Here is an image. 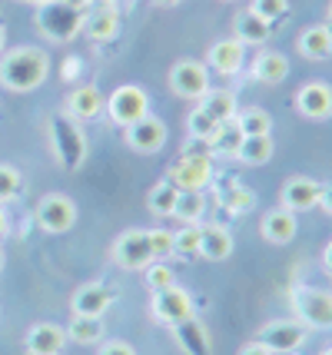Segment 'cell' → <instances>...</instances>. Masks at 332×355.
Wrapping results in <instances>:
<instances>
[{
    "label": "cell",
    "instance_id": "6da1fadb",
    "mask_svg": "<svg viewBox=\"0 0 332 355\" xmlns=\"http://www.w3.org/2000/svg\"><path fill=\"white\" fill-rule=\"evenodd\" d=\"M50 73V57L40 46H17L0 57V83L14 93L37 90Z\"/></svg>",
    "mask_w": 332,
    "mask_h": 355
},
{
    "label": "cell",
    "instance_id": "7a4b0ae2",
    "mask_svg": "<svg viewBox=\"0 0 332 355\" xmlns=\"http://www.w3.org/2000/svg\"><path fill=\"white\" fill-rule=\"evenodd\" d=\"M50 143H53V156H57V163L64 170L73 173L83 166V159H87V133H83V126L73 116L57 113L50 120Z\"/></svg>",
    "mask_w": 332,
    "mask_h": 355
},
{
    "label": "cell",
    "instance_id": "3957f363",
    "mask_svg": "<svg viewBox=\"0 0 332 355\" xmlns=\"http://www.w3.org/2000/svg\"><path fill=\"white\" fill-rule=\"evenodd\" d=\"M37 27L53 44H70L83 27V14L67 7L64 0H47V3L37 7Z\"/></svg>",
    "mask_w": 332,
    "mask_h": 355
},
{
    "label": "cell",
    "instance_id": "277c9868",
    "mask_svg": "<svg viewBox=\"0 0 332 355\" xmlns=\"http://www.w3.org/2000/svg\"><path fill=\"white\" fill-rule=\"evenodd\" d=\"M292 312L299 315L302 325L313 329H332V293L326 289H309V286H296L289 293Z\"/></svg>",
    "mask_w": 332,
    "mask_h": 355
},
{
    "label": "cell",
    "instance_id": "5b68a950",
    "mask_svg": "<svg viewBox=\"0 0 332 355\" xmlns=\"http://www.w3.org/2000/svg\"><path fill=\"white\" fill-rule=\"evenodd\" d=\"M107 116H110L116 126H133L137 120H143L146 113H150V96L143 87H133V83H123V87H116V90L107 96Z\"/></svg>",
    "mask_w": 332,
    "mask_h": 355
},
{
    "label": "cell",
    "instance_id": "8992f818",
    "mask_svg": "<svg viewBox=\"0 0 332 355\" xmlns=\"http://www.w3.org/2000/svg\"><path fill=\"white\" fill-rule=\"evenodd\" d=\"M166 180H170L180 193H203L206 186L213 183V163H209V156H203V153H186L170 166Z\"/></svg>",
    "mask_w": 332,
    "mask_h": 355
},
{
    "label": "cell",
    "instance_id": "52a82bcc",
    "mask_svg": "<svg viewBox=\"0 0 332 355\" xmlns=\"http://www.w3.org/2000/svg\"><path fill=\"white\" fill-rule=\"evenodd\" d=\"M33 219H37V226L44 232H53V236L70 232L73 223H77V202L70 196H64V193H47L44 200L37 202Z\"/></svg>",
    "mask_w": 332,
    "mask_h": 355
},
{
    "label": "cell",
    "instance_id": "ba28073f",
    "mask_svg": "<svg viewBox=\"0 0 332 355\" xmlns=\"http://www.w3.org/2000/svg\"><path fill=\"white\" fill-rule=\"evenodd\" d=\"M256 342L266 345L269 352L286 355V352H299L306 345V325L292 322V319H276V322H266L259 332H256Z\"/></svg>",
    "mask_w": 332,
    "mask_h": 355
},
{
    "label": "cell",
    "instance_id": "9c48e42d",
    "mask_svg": "<svg viewBox=\"0 0 332 355\" xmlns=\"http://www.w3.org/2000/svg\"><path fill=\"white\" fill-rule=\"evenodd\" d=\"M170 90L183 100H203L209 93V67L200 60H176L170 70Z\"/></svg>",
    "mask_w": 332,
    "mask_h": 355
},
{
    "label": "cell",
    "instance_id": "30bf717a",
    "mask_svg": "<svg viewBox=\"0 0 332 355\" xmlns=\"http://www.w3.org/2000/svg\"><path fill=\"white\" fill-rule=\"evenodd\" d=\"M113 263L127 272H143L146 266L153 263V252H150V239L146 230H127L116 243H113Z\"/></svg>",
    "mask_w": 332,
    "mask_h": 355
},
{
    "label": "cell",
    "instance_id": "8fae6325",
    "mask_svg": "<svg viewBox=\"0 0 332 355\" xmlns=\"http://www.w3.org/2000/svg\"><path fill=\"white\" fill-rule=\"evenodd\" d=\"M150 312H153V319L163 325H180L193 315V295L186 293V289H180V286L159 289V293H153Z\"/></svg>",
    "mask_w": 332,
    "mask_h": 355
},
{
    "label": "cell",
    "instance_id": "7c38bea8",
    "mask_svg": "<svg viewBox=\"0 0 332 355\" xmlns=\"http://www.w3.org/2000/svg\"><path fill=\"white\" fill-rule=\"evenodd\" d=\"M319 196H322V183L309 180V176H292L279 193V206L289 213H306V209H316Z\"/></svg>",
    "mask_w": 332,
    "mask_h": 355
},
{
    "label": "cell",
    "instance_id": "4fadbf2b",
    "mask_svg": "<svg viewBox=\"0 0 332 355\" xmlns=\"http://www.w3.org/2000/svg\"><path fill=\"white\" fill-rule=\"evenodd\" d=\"M166 143V123L159 116H143L133 126H127V146L133 153H157L159 146Z\"/></svg>",
    "mask_w": 332,
    "mask_h": 355
},
{
    "label": "cell",
    "instance_id": "5bb4252c",
    "mask_svg": "<svg viewBox=\"0 0 332 355\" xmlns=\"http://www.w3.org/2000/svg\"><path fill=\"white\" fill-rule=\"evenodd\" d=\"M113 299H116V293L107 282H87L73 293L70 309H73V315H103L113 306Z\"/></svg>",
    "mask_w": 332,
    "mask_h": 355
},
{
    "label": "cell",
    "instance_id": "9a60e30c",
    "mask_svg": "<svg viewBox=\"0 0 332 355\" xmlns=\"http://www.w3.org/2000/svg\"><path fill=\"white\" fill-rule=\"evenodd\" d=\"M243 63H246V46L239 44L236 37L216 40V44L209 46V53H206V67L222 73V77H236L239 70H243Z\"/></svg>",
    "mask_w": 332,
    "mask_h": 355
},
{
    "label": "cell",
    "instance_id": "2e32d148",
    "mask_svg": "<svg viewBox=\"0 0 332 355\" xmlns=\"http://www.w3.org/2000/svg\"><path fill=\"white\" fill-rule=\"evenodd\" d=\"M296 110L309 120H329L332 116V87L322 83V80H313L306 83L299 93H296Z\"/></svg>",
    "mask_w": 332,
    "mask_h": 355
},
{
    "label": "cell",
    "instance_id": "e0dca14e",
    "mask_svg": "<svg viewBox=\"0 0 332 355\" xmlns=\"http://www.w3.org/2000/svg\"><path fill=\"white\" fill-rule=\"evenodd\" d=\"M80 31L87 33L90 40H96V44L113 40V37L120 33V14H116V7H113V3L90 7V10L83 14V27H80Z\"/></svg>",
    "mask_w": 332,
    "mask_h": 355
},
{
    "label": "cell",
    "instance_id": "ac0fdd59",
    "mask_svg": "<svg viewBox=\"0 0 332 355\" xmlns=\"http://www.w3.org/2000/svg\"><path fill=\"white\" fill-rule=\"evenodd\" d=\"M107 107V96L96 90L94 83H83L77 90H70L67 96V116H73L77 123H87V120H96Z\"/></svg>",
    "mask_w": 332,
    "mask_h": 355
},
{
    "label": "cell",
    "instance_id": "d6986e66",
    "mask_svg": "<svg viewBox=\"0 0 332 355\" xmlns=\"http://www.w3.org/2000/svg\"><path fill=\"white\" fill-rule=\"evenodd\" d=\"M67 329L57 322H37L27 332V355H60L67 349Z\"/></svg>",
    "mask_w": 332,
    "mask_h": 355
},
{
    "label": "cell",
    "instance_id": "ffe728a7",
    "mask_svg": "<svg viewBox=\"0 0 332 355\" xmlns=\"http://www.w3.org/2000/svg\"><path fill=\"white\" fill-rule=\"evenodd\" d=\"M259 232H263V239L272 243V246H286V243H292L296 239V232H299V223H296V213H289V209H272L263 216L259 223Z\"/></svg>",
    "mask_w": 332,
    "mask_h": 355
},
{
    "label": "cell",
    "instance_id": "44dd1931",
    "mask_svg": "<svg viewBox=\"0 0 332 355\" xmlns=\"http://www.w3.org/2000/svg\"><path fill=\"white\" fill-rule=\"evenodd\" d=\"M296 46H299V53L306 60H313V63L329 60L332 57V31L326 24H313V27H306V31L299 33Z\"/></svg>",
    "mask_w": 332,
    "mask_h": 355
},
{
    "label": "cell",
    "instance_id": "7402d4cb",
    "mask_svg": "<svg viewBox=\"0 0 332 355\" xmlns=\"http://www.w3.org/2000/svg\"><path fill=\"white\" fill-rule=\"evenodd\" d=\"M289 77V60H286L279 50H259L253 60V80L256 83H266V87H276Z\"/></svg>",
    "mask_w": 332,
    "mask_h": 355
},
{
    "label": "cell",
    "instance_id": "603a6c76",
    "mask_svg": "<svg viewBox=\"0 0 332 355\" xmlns=\"http://www.w3.org/2000/svg\"><path fill=\"white\" fill-rule=\"evenodd\" d=\"M200 256L209 263H222L233 256V236L226 226H206L200 236Z\"/></svg>",
    "mask_w": 332,
    "mask_h": 355
},
{
    "label": "cell",
    "instance_id": "cb8c5ba5",
    "mask_svg": "<svg viewBox=\"0 0 332 355\" xmlns=\"http://www.w3.org/2000/svg\"><path fill=\"white\" fill-rule=\"evenodd\" d=\"M233 37H236L243 46L266 44L269 40V24L263 20V17H256L253 10H243V14L233 20Z\"/></svg>",
    "mask_w": 332,
    "mask_h": 355
},
{
    "label": "cell",
    "instance_id": "d4e9b609",
    "mask_svg": "<svg viewBox=\"0 0 332 355\" xmlns=\"http://www.w3.org/2000/svg\"><path fill=\"white\" fill-rule=\"evenodd\" d=\"M173 332H176V342L190 355H209V339H206V329L196 322V315H190L186 322L173 325Z\"/></svg>",
    "mask_w": 332,
    "mask_h": 355
},
{
    "label": "cell",
    "instance_id": "484cf974",
    "mask_svg": "<svg viewBox=\"0 0 332 355\" xmlns=\"http://www.w3.org/2000/svg\"><path fill=\"white\" fill-rule=\"evenodd\" d=\"M272 137H243V143H239V153L236 159L239 163H246V166H263V163H269L272 159Z\"/></svg>",
    "mask_w": 332,
    "mask_h": 355
},
{
    "label": "cell",
    "instance_id": "4316f807",
    "mask_svg": "<svg viewBox=\"0 0 332 355\" xmlns=\"http://www.w3.org/2000/svg\"><path fill=\"white\" fill-rule=\"evenodd\" d=\"M67 339L80 345H94L103 339V319L100 315H73L67 325Z\"/></svg>",
    "mask_w": 332,
    "mask_h": 355
},
{
    "label": "cell",
    "instance_id": "83f0119b",
    "mask_svg": "<svg viewBox=\"0 0 332 355\" xmlns=\"http://www.w3.org/2000/svg\"><path fill=\"white\" fill-rule=\"evenodd\" d=\"M200 107L216 120V123H229V120H236V96L229 90H209L200 100Z\"/></svg>",
    "mask_w": 332,
    "mask_h": 355
},
{
    "label": "cell",
    "instance_id": "f1b7e54d",
    "mask_svg": "<svg viewBox=\"0 0 332 355\" xmlns=\"http://www.w3.org/2000/svg\"><path fill=\"white\" fill-rule=\"evenodd\" d=\"M176 200H180V189H176L170 180H163V183H157L153 189H150V196H146V206H150V213H153V216L166 219V216H173Z\"/></svg>",
    "mask_w": 332,
    "mask_h": 355
},
{
    "label": "cell",
    "instance_id": "f546056e",
    "mask_svg": "<svg viewBox=\"0 0 332 355\" xmlns=\"http://www.w3.org/2000/svg\"><path fill=\"white\" fill-rule=\"evenodd\" d=\"M239 143H243V130L236 126V120L220 123V126H216V133H213V139H209V146H213L220 156H236L239 153Z\"/></svg>",
    "mask_w": 332,
    "mask_h": 355
},
{
    "label": "cell",
    "instance_id": "4dcf8cb0",
    "mask_svg": "<svg viewBox=\"0 0 332 355\" xmlns=\"http://www.w3.org/2000/svg\"><path fill=\"white\" fill-rule=\"evenodd\" d=\"M236 126L243 130V137H266L269 126H272V116L259 107H246L243 113H236Z\"/></svg>",
    "mask_w": 332,
    "mask_h": 355
},
{
    "label": "cell",
    "instance_id": "1f68e13d",
    "mask_svg": "<svg viewBox=\"0 0 332 355\" xmlns=\"http://www.w3.org/2000/svg\"><path fill=\"white\" fill-rule=\"evenodd\" d=\"M222 206H226L229 213H236V216H243V213H250V209L256 206V193L250 189V186L226 183V189H222Z\"/></svg>",
    "mask_w": 332,
    "mask_h": 355
},
{
    "label": "cell",
    "instance_id": "d6a6232c",
    "mask_svg": "<svg viewBox=\"0 0 332 355\" xmlns=\"http://www.w3.org/2000/svg\"><path fill=\"white\" fill-rule=\"evenodd\" d=\"M206 213V196L203 193H180V200H176V209L173 216L186 226V223H200Z\"/></svg>",
    "mask_w": 332,
    "mask_h": 355
},
{
    "label": "cell",
    "instance_id": "836d02e7",
    "mask_svg": "<svg viewBox=\"0 0 332 355\" xmlns=\"http://www.w3.org/2000/svg\"><path fill=\"white\" fill-rule=\"evenodd\" d=\"M200 236H203V230H200L196 223H186L180 232H173V252L183 256V259L200 256Z\"/></svg>",
    "mask_w": 332,
    "mask_h": 355
},
{
    "label": "cell",
    "instance_id": "e575fe53",
    "mask_svg": "<svg viewBox=\"0 0 332 355\" xmlns=\"http://www.w3.org/2000/svg\"><path fill=\"white\" fill-rule=\"evenodd\" d=\"M216 120L206 113L203 107H193V113L186 116V130H190V137L193 139H200V143H209L213 139V133H216Z\"/></svg>",
    "mask_w": 332,
    "mask_h": 355
},
{
    "label": "cell",
    "instance_id": "d590c367",
    "mask_svg": "<svg viewBox=\"0 0 332 355\" xmlns=\"http://www.w3.org/2000/svg\"><path fill=\"white\" fill-rule=\"evenodd\" d=\"M20 189H24V176H20V170L10 166V163H0V202L17 200Z\"/></svg>",
    "mask_w": 332,
    "mask_h": 355
},
{
    "label": "cell",
    "instance_id": "8d00e7d4",
    "mask_svg": "<svg viewBox=\"0 0 332 355\" xmlns=\"http://www.w3.org/2000/svg\"><path fill=\"white\" fill-rule=\"evenodd\" d=\"M146 286L153 289V293H159V289H170V286H176V272L170 269V266L163 263V259H157V263H150L146 269Z\"/></svg>",
    "mask_w": 332,
    "mask_h": 355
},
{
    "label": "cell",
    "instance_id": "74e56055",
    "mask_svg": "<svg viewBox=\"0 0 332 355\" xmlns=\"http://www.w3.org/2000/svg\"><path fill=\"white\" fill-rule=\"evenodd\" d=\"M146 239H150L153 263H157V259H166V256H173V232L170 230H146Z\"/></svg>",
    "mask_w": 332,
    "mask_h": 355
},
{
    "label": "cell",
    "instance_id": "f35d334b",
    "mask_svg": "<svg viewBox=\"0 0 332 355\" xmlns=\"http://www.w3.org/2000/svg\"><path fill=\"white\" fill-rule=\"evenodd\" d=\"M250 10H253L256 17H263L266 24H272V20H279V17L289 10V0H253Z\"/></svg>",
    "mask_w": 332,
    "mask_h": 355
},
{
    "label": "cell",
    "instance_id": "ab89813d",
    "mask_svg": "<svg viewBox=\"0 0 332 355\" xmlns=\"http://www.w3.org/2000/svg\"><path fill=\"white\" fill-rule=\"evenodd\" d=\"M96 355H137V352L130 349L127 342H107V345H100Z\"/></svg>",
    "mask_w": 332,
    "mask_h": 355
},
{
    "label": "cell",
    "instance_id": "60d3db41",
    "mask_svg": "<svg viewBox=\"0 0 332 355\" xmlns=\"http://www.w3.org/2000/svg\"><path fill=\"white\" fill-rule=\"evenodd\" d=\"M80 70H83V63H80V57H67L64 60V77L67 80H77Z\"/></svg>",
    "mask_w": 332,
    "mask_h": 355
},
{
    "label": "cell",
    "instance_id": "b9f144b4",
    "mask_svg": "<svg viewBox=\"0 0 332 355\" xmlns=\"http://www.w3.org/2000/svg\"><path fill=\"white\" fill-rule=\"evenodd\" d=\"M319 206H322V209H326V213L332 216V183L322 186V196H319Z\"/></svg>",
    "mask_w": 332,
    "mask_h": 355
},
{
    "label": "cell",
    "instance_id": "7bdbcfd3",
    "mask_svg": "<svg viewBox=\"0 0 332 355\" xmlns=\"http://www.w3.org/2000/svg\"><path fill=\"white\" fill-rule=\"evenodd\" d=\"M239 355H272V352H269L266 345H259V342H250V345L239 349Z\"/></svg>",
    "mask_w": 332,
    "mask_h": 355
},
{
    "label": "cell",
    "instance_id": "ee69618b",
    "mask_svg": "<svg viewBox=\"0 0 332 355\" xmlns=\"http://www.w3.org/2000/svg\"><path fill=\"white\" fill-rule=\"evenodd\" d=\"M64 3H67V7H73V10H80V14H87L96 0H64Z\"/></svg>",
    "mask_w": 332,
    "mask_h": 355
},
{
    "label": "cell",
    "instance_id": "f6af8a7d",
    "mask_svg": "<svg viewBox=\"0 0 332 355\" xmlns=\"http://www.w3.org/2000/svg\"><path fill=\"white\" fill-rule=\"evenodd\" d=\"M322 269L332 276V239L326 243V249H322Z\"/></svg>",
    "mask_w": 332,
    "mask_h": 355
},
{
    "label": "cell",
    "instance_id": "bcb514c9",
    "mask_svg": "<svg viewBox=\"0 0 332 355\" xmlns=\"http://www.w3.org/2000/svg\"><path fill=\"white\" fill-rule=\"evenodd\" d=\"M7 230H10V219H7V213H3V209H0V239H3V236H7Z\"/></svg>",
    "mask_w": 332,
    "mask_h": 355
},
{
    "label": "cell",
    "instance_id": "7dc6e473",
    "mask_svg": "<svg viewBox=\"0 0 332 355\" xmlns=\"http://www.w3.org/2000/svg\"><path fill=\"white\" fill-rule=\"evenodd\" d=\"M150 3H153V7H176L180 0H150Z\"/></svg>",
    "mask_w": 332,
    "mask_h": 355
},
{
    "label": "cell",
    "instance_id": "c3c4849f",
    "mask_svg": "<svg viewBox=\"0 0 332 355\" xmlns=\"http://www.w3.org/2000/svg\"><path fill=\"white\" fill-rule=\"evenodd\" d=\"M3 46H7V27L0 24V53H3Z\"/></svg>",
    "mask_w": 332,
    "mask_h": 355
},
{
    "label": "cell",
    "instance_id": "681fc988",
    "mask_svg": "<svg viewBox=\"0 0 332 355\" xmlns=\"http://www.w3.org/2000/svg\"><path fill=\"white\" fill-rule=\"evenodd\" d=\"M326 27L332 31V3H329V10H326Z\"/></svg>",
    "mask_w": 332,
    "mask_h": 355
},
{
    "label": "cell",
    "instance_id": "f907efd6",
    "mask_svg": "<svg viewBox=\"0 0 332 355\" xmlns=\"http://www.w3.org/2000/svg\"><path fill=\"white\" fill-rule=\"evenodd\" d=\"M3 263H7V256H3V246H0V272H3Z\"/></svg>",
    "mask_w": 332,
    "mask_h": 355
},
{
    "label": "cell",
    "instance_id": "816d5d0a",
    "mask_svg": "<svg viewBox=\"0 0 332 355\" xmlns=\"http://www.w3.org/2000/svg\"><path fill=\"white\" fill-rule=\"evenodd\" d=\"M24 3H37V7H40V3H47V0H24Z\"/></svg>",
    "mask_w": 332,
    "mask_h": 355
},
{
    "label": "cell",
    "instance_id": "f5cc1de1",
    "mask_svg": "<svg viewBox=\"0 0 332 355\" xmlns=\"http://www.w3.org/2000/svg\"><path fill=\"white\" fill-rule=\"evenodd\" d=\"M322 355H332V345H329V349H326V352H322Z\"/></svg>",
    "mask_w": 332,
    "mask_h": 355
},
{
    "label": "cell",
    "instance_id": "db71d44e",
    "mask_svg": "<svg viewBox=\"0 0 332 355\" xmlns=\"http://www.w3.org/2000/svg\"><path fill=\"white\" fill-rule=\"evenodd\" d=\"M286 355H299V352H286Z\"/></svg>",
    "mask_w": 332,
    "mask_h": 355
}]
</instances>
